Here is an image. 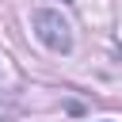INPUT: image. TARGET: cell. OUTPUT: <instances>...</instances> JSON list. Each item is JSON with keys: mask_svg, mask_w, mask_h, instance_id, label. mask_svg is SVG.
Listing matches in <instances>:
<instances>
[{"mask_svg": "<svg viewBox=\"0 0 122 122\" xmlns=\"http://www.w3.org/2000/svg\"><path fill=\"white\" fill-rule=\"evenodd\" d=\"M34 34L42 38V46H50L53 53H69L72 50V27L61 19V11L53 8H42L34 11Z\"/></svg>", "mask_w": 122, "mask_h": 122, "instance_id": "obj_1", "label": "cell"}, {"mask_svg": "<svg viewBox=\"0 0 122 122\" xmlns=\"http://www.w3.org/2000/svg\"><path fill=\"white\" fill-rule=\"evenodd\" d=\"M65 4H72V0H65Z\"/></svg>", "mask_w": 122, "mask_h": 122, "instance_id": "obj_2", "label": "cell"}]
</instances>
